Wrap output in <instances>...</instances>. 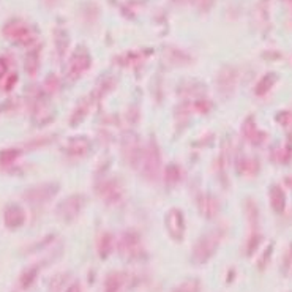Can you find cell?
Masks as SVG:
<instances>
[{
    "label": "cell",
    "instance_id": "1",
    "mask_svg": "<svg viewBox=\"0 0 292 292\" xmlns=\"http://www.w3.org/2000/svg\"><path fill=\"white\" fill-rule=\"evenodd\" d=\"M57 191H59L57 184H41L27 190L24 193V199L30 204H43L56 196Z\"/></svg>",
    "mask_w": 292,
    "mask_h": 292
},
{
    "label": "cell",
    "instance_id": "2",
    "mask_svg": "<svg viewBox=\"0 0 292 292\" xmlns=\"http://www.w3.org/2000/svg\"><path fill=\"white\" fill-rule=\"evenodd\" d=\"M3 33L11 38L13 41L19 44H29L33 41V33L29 29V25H25L22 21H11L5 25Z\"/></svg>",
    "mask_w": 292,
    "mask_h": 292
},
{
    "label": "cell",
    "instance_id": "3",
    "mask_svg": "<svg viewBox=\"0 0 292 292\" xmlns=\"http://www.w3.org/2000/svg\"><path fill=\"white\" fill-rule=\"evenodd\" d=\"M141 163H142L144 176L149 180L157 179L158 171H160V153L155 145H149V147L144 150Z\"/></svg>",
    "mask_w": 292,
    "mask_h": 292
},
{
    "label": "cell",
    "instance_id": "4",
    "mask_svg": "<svg viewBox=\"0 0 292 292\" xmlns=\"http://www.w3.org/2000/svg\"><path fill=\"white\" fill-rule=\"evenodd\" d=\"M82 197L81 196H70L63 199L57 207V215L62 218L63 221H70L73 218H76L81 207H82Z\"/></svg>",
    "mask_w": 292,
    "mask_h": 292
},
{
    "label": "cell",
    "instance_id": "5",
    "mask_svg": "<svg viewBox=\"0 0 292 292\" xmlns=\"http://www.w3.org/2000/svg\"><path fill=\"white\" fill-rule=\"evenodd\" d=\"M3 221L8 227H19L24 221H25V212L19 205L16 204H10L5 207V212H3Z\"/></svg>",
    "mask_w": 292,
    "mask_h": 292
},
{
    "label": "cell",
    "instance_id": "6",
    "mask_svg": "<svg viewBox=\"0 0 292 292\" xmlns=\"http://www.w3.org/2000/svg\"><path fill=\"white\" fill-rule=\"evenodd\" d=\"M125 155L126 158H128V163L133 164V166H138V164L141 163L142 160V147L139 144V139L136 138V136H131V138H128V141L125 142Z\"/></svg>",
    "mask_w": 292,
    "mask_h": 292
},
{
    "label": "cell",
    "instance_id": "7",
    "mask_svg": "<svg viewBox=\"0 0 292 292\" xmlns=\"http://www.w3.org/2000/svg\"><path fill=\"white\" fill-rule=\"evenodd\" d=\"M216 237H212V235H208L205 237V239H202L199 242L197 245V250H196V254L199 256V259H205L208 258L212 254V251L215 250V246H216Z\"/></svg>",
    "mask_w": 292,
    "mask_h": 292
},
{
    "label": "cell",
    "instance_id": "8",
    "mask_svg": "<svg viewBox=\"0 0 292 292\" xmlns=\"http://www.w3.org/2000/svg\"><path fill=\"white\" fill-rule=\"evenodd\" d=\"M270 202H272V207L275 208V212L278 213L283 212V208H285V204H286V197H285V191L281 190V187L275 185L270 190Z\"/></svg>",
    "mask_w": 292,
    "mask_h": 292
},
{
    "label": "cell",
    "instance_id": "9",
    "mask_svg": "<svg viewBox=\"0 0 292 292\" xmlns=\"http://www.w3.org/2000/svg\"><path fill=\"white\" fill-rule=\"evenodd\" d=\"M199 207H200V210H202V213L208 218L215 216L216 212H218V202H216V199L212 197V196L200 197L199 199Z\"/></svg>",
    "mask_w": 292,
    "mask_h": 292
},
{
    "label": "cell",
    "instance_id": "10",
    "mask_svg": "<svg viewBox=\"0 0 292 292\" xmlns=\"http://www.w3.org/2000/svg\"><path fill=\"white\" fill-rule=\"evenodd\" d=\"M87 65H89V57L87 56H84V57H79V56L73 57V60L70 63V76L71 78L79 76L81 73L87 68Z\"/></svg>",
    "mask_w": 292,
    "mask_h": 292
},
{
    "label": "cell",
    "instance_id": "11",
    "mask_svg": "<svg viewBox=\"0 0 292 292\" xmlns=\"http://www.w3.org/2000/svg\"><path fill=\"white\" fill-rule=\"evenodd\" d=\"M38 67H40V51H38V48H36V49H33V51H30L29 54H27L25 70L29 71V75H35Z\"/></svg>",
    "mask_w": 292,
    "mask_h": 292
},
{
    "label": "cell",
    "instance_id": "12",
    "mask_svg": "<svg viewBox=\"0 0 292 292\" xmlns=\"http://www.w3.org/2000/svg\"><path fill=\"white\" fill-rule=\"evenodd\" d=\"M275 81H277L275 75H266L259 81V84L256 87V94L258 95H266L269 90L273 87V84H275Z\"/></svg>",
    "mask_w": 292,
    "mask_h": 292
},
{
    "label": "cell",
    "instance_id": "13",
    "mask_svg": "<svg viewBox=\"0 0 292 292\" xmlns=\"http://www.w3.org/2000/svg\"><path fill=\"white\" fill-rule=\"evenodd\" d=\"M103 196L107 200H118L120 199V190H118V187L115 184H106Z\"/></svg>",
    "mask_w": 292,
    "mask_h": 292
},
{
    "label": "cell",
    "instance_id": "14",
    "mask_svg": "<svg viewBox=\"0 0 292 292\" xmlns=\"http://www.w3.org/2000/svg\"><path fill=\"white\" fill-rule=\"evenodd\" d=\"M17 155H19V150L6 149L3 152H0V161H2V163H11L13 160L17 158Z\"/></svg>",
    "mask_w": 292,
    "mask_h": 292
},
{
    "label": "cell",
    "instance_id": "15",
    "mask_svg": "<svg viewBox=\"0 0 292 292\" xmlns=\"http://www.w3.org/2000/svg\"><path fill=\"white\" fill-rule=\"evenodd\" d=\"M8 71V63L3 57H0V78H3Z\"/></svg>",
    "mask_w": 292,
    "mask_h": 292
},
{
    "label": "cell",
    "instance_id": "16",
    "mask_svg": "<svg viewBox=\"0 0 292 292\" xmlns=\"http://www.w3.org/2000/svg\"><path fill=\"white\" fill-rule=\"evenodd\" d=\"M16 79H17V76H16V75H13V76H11L10 79L6 81V87H5V89H6V90H10V89H11V87L14 86L13 82H16Z\"/></svg>",
    "mask_w": 292,
    "mask_h": 292
},
{
    "label": "cell",
    "instance_id": "17",
    "mask_svg": "<svg viewBox=\"0 0 292 292\" xmlns=\"http://www.w3.org/2000/svg\"><path fill=\"white\" fill-rule=\"evenodd\" d=\"M68 292H79V289H78V288L75 286V288H71V289H70Z\"/></svg>",
    "mask_w": 292,
    "mask_h": 292
}]
</instances>
